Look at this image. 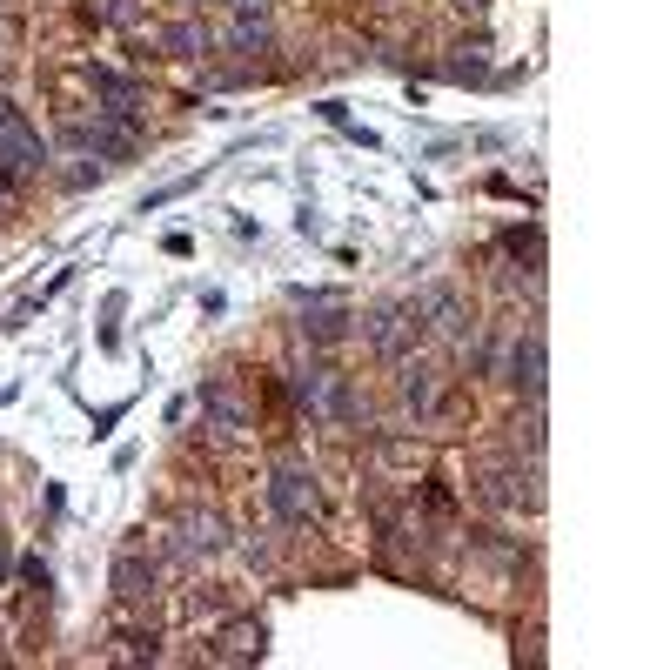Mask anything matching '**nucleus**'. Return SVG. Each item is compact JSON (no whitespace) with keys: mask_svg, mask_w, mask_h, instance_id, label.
Here are the masks:
<instances>
[{"mask_svg":"<svg viewBox=\"0 0 670 670\" xmlns=\"http://www.w3.org/2000/svg\"><path fill=\"white\" fill-rule=\"evenodd\" d=\"M268 503L289 516V523H309V516H315V476H309V469H275Z\"/></svg>","mask_w":670,"mask_h":670,"instance_id":"1","label":"nucleus"},{"mask_svg":"<svg viewBox=\"0 0 670 670\" xmlns=\"http://www.w3.org/2000/svg\"><path fill=\"white\" fill-rule=\"evenodd\" d=\"M0 168H41V134L0 101Z\"/></svg>","mask_w":670,"mask_h":670,"instance_id":"2","label":"nucleus"},{"mask_svg":"<svg viewBox=\"0 0 670 670\" xmlns=\"http://www.w3.org/2000/svg\"><path fill=\"white\" fill-rule=\"evenodd\" d=\"M201 402L215 409V423H222V429H242V423H248V409H242L235 396H228L222 382H208V389H201Z\"/></svg>","mask_w":670,"mask_h":670,"instance_id":"3","label":"nucleus"},{"mask_svg":"<svg viewBox=\"0 0 670 670\" xmlns=\"http://www.w3.org/2000/svg\"><path fill=\"white\" fill-rule=\"evenodd\" d=\"M516 382H543V349H536V342H523V349H516Z\"/></svg>","mask_w":670,"mask_h":670,"instance_id":"4","label":"nucleus"},{"mask_svg":"<svg viewBox=\"0 0 670 670\" xmlns=\"http://www.w3.org/2000/svg\"><path fill=\"white\" fill-rule=\"evenodd\" d=\"M88 148H101V155H128V134L121 128H88Z\"/></svg>","mask_w":670,"mask_h":670,"instance_id":"5","label":"nucleus"}]
</instances>
